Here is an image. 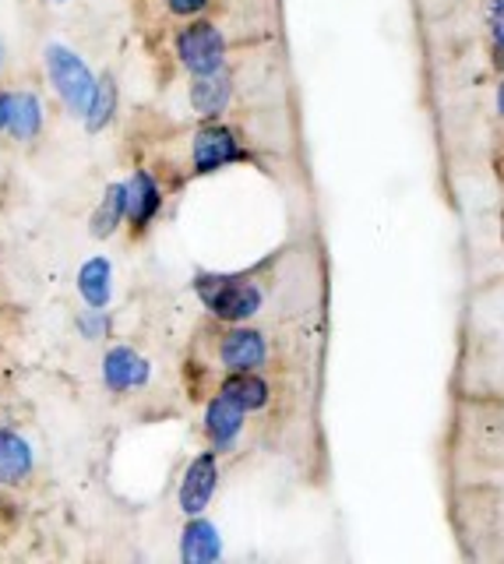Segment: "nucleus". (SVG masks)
<instances>
[{"mask_svg": "<svg viewBox=\"0 0 504 564\" xmlns=\"http://www.w3.org/2000/svg\"><path fill=\"white\" fill-rule=\"evenodd\" d=\"M46 75H50V82H54L57 96L72 106L75 113H85V106H89V99L96 93V78L78 53L61 46V43L46 46Z\"/></svg>", "mask_w": 504, "mask_h": 564, "instance_id": "f257e3e1", "label": "nucleus"}, {"mask_svg": "<svg viewBox=\"0 0 504 564\" xmlns=\"http://www.w3.org/2000/svg\"><path fill=\"white\" fill-rule=\"evenodd\" d=\"M198 293L205 300V307L216 317H222V322H248V317L258 314V307H262V293L243 279L205 275V279H198Z\"/></svg>", "mask_w": 504, "mask_h": 564, "instance_id": "f03ea898", "label": "nucleus"}, {"mask_svg": "<svg viewBox=\"0 0 504 564\" xmlns=\"http://www.w3.org/2000/svg\"><path fill=\"white\" fill-rule=\"evenodd\" d=\"M177 53L190 75H212V70H222V53H226L222 32L208 22L187 25L177 40Z\"/></svg>", "mask_w": 504, "mask_h": 564, "instance_id": "7ed1b4c3", "label": "nucleus"}, {"mask_svg": "<svg viewBox=\"0 0 504 564\" xmlns=\"http://www.w3.org/2000/svg\"><path fill=\"white\" fill-rule=\"evenodd\" d=\"M216 480H219V469L212 455H198L195 463L187 466L184 484H180V508L187 516H201L208 508V501H212V494H216Z\"/></svg>", "mask_w": 504, "mask_h": 564, "instance_id": "20e7f679", "label": "nucleus"}, {"mask_svg": "<svg viewBox=\"0 0 504 564\" xmlns=\"http://www.w3.org/2000/svg\"><path fill=\"white\" fill-rule=\"evenodd\" d=\"M102 378H107L113 392H131V388H142L149 381V360L138 357L128 346H117L102 360Z\"/></svg>", "mask_w": 504, "mask_h": 564, "instance_id": "39448f33", "label": "nucleus"}, {"mask_svg": "<svg viewBox=\"0 0 504 564\" xmlns=\"http://www.w3.org/2000/svg\"><path fill=\"white\" fill-rule=\"evenodd\" d=\"M190 155H195L198 173H212L226 163H233L240 149H237V138L226 128H205L195 134V149H190Z\"/></svg>", "mask_w": 504, "mask_h": 564, "instance_id": "423d86ee", "label": "nucleus"}, {"mask_svg": "<svg viewBox=\"0 0 504 564\" xmlns=\"http://www.w3.org/2000/svg\"><path fill=\"white\" fill-rule=\"evenodd\" d=\"M265 339L258 332H251V328H237V332H230L222 339V346H219V357H222V364L230 367V370H251V367H258L265 360Z\"/></svg>", "mask_w": 504, "mask_h": 564, "instance_id": "0eeeda50", "label": "nucleus"}, {"mask_svg": "<svg viewBox=\"0 0 504 564\" xmlns=\"http://www.w3.org/2000/svg\"><path fill=\"white\" fill-rule=\"evenodd\" d=\"M243 413H248V410L237 405L230 395L212 399V405H208V413H205V431H208V437H212L216 448H230L233 445V437L243 427Z\"/></svg>", "mask_w": 504, "mask_h": 564, "instance_id": "6e6552de", "label": "nucleus"}, {"mask_svg": "<svg viewBox=\"0 0 504 564\" xmlns=\"http://www.w3.org/2000/svg\"><path fill=\"white\" fill-rule=\"evenodd\" d=\"M78 293L92 311H102L113 296V272L107 258H89L78 272Z\"/></svg>", "mask_w": 504, "mask_h": 564, "instance_id": "1a4fd4ad", "label": "nucleus"}, {"mask_svg": "<svg viewBox=\"0 0 504 564\" xmlns=\"http://www.w3.org/2000/svg\"><path fill=\"white\" fill-rule=\"evenodd\" d=\"M180 554L187 564H208L222 554V540H219V529L205 519L187 522L184 529V540H180Z\"/></svg>", "mask_w": 504, "mask_h": 564, "instance_id": "9d476101", "label": "nucleus"}, {"mask_svg": "<svg viewBox=\"0 0 504 564\" xmlns=\"http://www.w3.org/2000/svg\"><path fill=\"white\" fill-rule=\"evenodd\" d=\"M230 75L222 70H212V75H195V85H190V106L201 113V117H216L226 110L230 102Z\"/></svg>", "mask_w": 504, "mask_h": 564, "instance_id": "9b49d317", "label": "nucleus"}, {"mask_svg": "<svg viewBox=\"0 0 504 564\" xmlns=\"http://www.w3.org/2000/svg\"><path fill=\"white\" fill-rule=\"evenodd\" d=\"M32 473V448L22 434L0 431V484H22Z\"/></svg>", "mask_w": 504, "mask_h": 564, "instance_id": "f8f14e48", "label": "nucleus"}, {"mask_svg": "<svg viewBox=\"0 0 504 564\" xmlns=\"http://www.w3.org/2000/svg\"><path fill=\"white\" fill-rule=\"evenodd\" d=\"M124 194H128V219L134 226H145L155 212H160L163 198H160V187L149 173H134L131 181L124 184Z\"/></svg>", "mask_w": 504, "mask_h": 564, "instance_id": "ddd939ff", "label": "nucleus"}, {"mask_svg": "<svg viewBox=\"0 0 504 564\" xmlns=\"http://www.w3.org/2000/svg\"><path fill=\"white\" fill-rule=\"evenodd\" d=\"M40 131H43V102L32 93H11L8 134L19 141H32Z\"/></svg>", "mask_w": 504, "mask_h": 564, "instance_id": "4468645a", "label": "nucleus"}, {"mask_svg": "<svg viewBox=\"0 0 504 564\" xmlns=\"http://www.w3.org/2000/svg\"><path fill=\"white\" fill-rule=\"evenodd\" d=\"M222 395H230L243 410H262L269 402V384L251 370H233V378L222 384Z\"/></svg>", "mask_w": 504, "mask_h": 564, "instance_id": "2eb2a0df", "label": "nucleus"}, {"mask_svg": "<svg viewBox=\"0 0 504 564\" xmlns=\"http://www.w3.org/2000/svg\"><path fill=\"white\" fill-rule=\"evenodd\" d=\"M128 216V194H124V184H113L107 191V198L99 202V208L92 212V237H110L113 229L120 226V219Z\"/></svg>", "mask_w": 504, "mask_h": 564, "instance_id": "dca6fc26", "label": "nucleus"}, {"mask_svg": "<svg viewBox=\"0 0 504 564\" xmlns=\"http://www.w3.org/2000/svg\"><path fill=\"white\" fill-rule=\"evenodd\" d=\"M113 110H117V85H113L110 75H102L96 82V93H92L89 106H85V128L102 131L113 120Z\"/></svg>", "mask_w": 504, "mask_h": 564, "instance_id": "f3484780", "label": "nucleus"}, {"mask_svg": "<svg viewBox=\"0 0 504 564\" xmlns=\"http://www.w3.org/2000/svg\"><path fill=\"white\" fill-rule=\"evenodd\" d=\"M491 29H494L497 46H504V0H494V8H491Z\"/></svg>", "mask_w": 504, "mask_h": 564, "instance_id": "a211bd4d", "label": "nucleus"}, {"mask_svg": "<svg viewBox=\"0 0 504 564\" xmlns=\"http://www.w3.org/2000/svg\"><path fill=\"white\" fill-rule=\"evenodd\" d=\"M169 11H177V14H198L208 0H166Z\"/></svg>", "mask_w": 504, "mask_h": 564, "instance_id": "6ab92c4d", "label": "nucleus"}, {"mask_svg": "<svg viewBox=\"0 0 504 564\" xmlns=\"http://www.w3.org/2000/svg\"><path fill=\"white\" fill-rule=\"evenodd\" d=\"M8 117H11V93H0V131H8Z\"/></svg>", "mask_w": 504, "mask_h": 564, "instance_id": "aec40b11", "label": "nucleus"}, {"mask_svg": "<svg viewBox=\"0 0 504 564\" xmlns=\"http://www.w3.org/2000/svg\"><path fill=\"white\" fill-rule=\"evenodd\" d=\"M497 110H501V113H504V85H501V88H497Z\"/></svg>", "mask_w": 504, "mask_h": 564, "instance_id": "412c9836", "label": "nucleus"}, {"mask_svg": "<svg viewBox=\"0 0 504 564\" xmlns=\"http://www.w3.org/2000/svg\"><path fill=\"white\" fill-rule=\"evenodd\" d=\"M497 67H504V46H497Z\"/></svg>", "mask_w": 504, "mask_h": 564, "instance_id": "4be33fe9", "label": "nucleus"}, {"mask_svg": "<svg viewBox=\"0 0 504 564\" xmlns=\"http://www.w3.org/2000/svg\"><path fill=\"white\" fill-rule=\"evenodd\" d=\"M0 64H4V50H0Z\"/></svg>", "mask_w": 504, "mask_h": 564, "instance_id": "5701e85b", "label": "nucleus"}, {"mask_svg": "<svg viewBox=\"0 0 504 564\" xmlns=\"http://www.w3.org/2000/svg\"><path fill=\"white\" fill-rule=\"evenodd\" d=\"M57 4H64V0H57Z\"/></svg>", "mask_w": 504, "mask_h": 564, "instance_id": "b1692460", "label": "nucleus"}]
</instances>
